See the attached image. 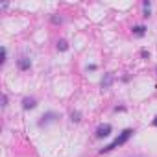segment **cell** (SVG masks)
<instances>
[{
	"label": "cell",
	"instance_id": "cell-1",
	"mask_svg": "<svg viewBox=\"0 0 157 157\" xmlns=\"http://www.w3.org/2000/svg\"><path fill=\"white\" fill-rule=\"evenodd\" d=\"M131 133H133V129H124V131H122V133H120V135H118V137H117V139H115L113 142H111V144H107V146H105V148L102 150V153H104V151H111V150H115L117 146L124 144V142H126V140H128V139L131 137Z\"/></svg>",
	"mask_w": 157,
	"mask_h": 157
},
{
	"label": "cell",
	"instance_id": "cell-2",
	"mask_svg": "<svg viewBox=\"0 0 157 157\" xmlns=\"http://www.w3.org/2000/svg\"><path fill=\"white\" fill-rule=\"evenodd\" d=\"M56 120H57V115H56V113H46V115H43V118L39 120V126H46V124L56 122Z\"/></svg>",
	"mask_w": 157,
	"mask_h": 157
},
{
	"label": "cell",
	"instance_id": "cell-3",
	"mask_svg": "<svg viewBox=\"0 0 157 157\" xmlns=\"http://www.w3.org/2000/svg\"><path fill=\"white\" fill-rule=\"evenodd\" d=\"M111 133V126L109 124H104V126H100L98 129H96V137L98 139H104V137H107Z\"/></svg>",
	"mask_w": 157,
	"mask_h": 157
},
{
	"label": "cell",
	"instance_id": "cell-4",
	"mask_svg": "<svg viewBox=\"0 0 157 157\" xmlns=\"http://www.w3.org/2000/svg\"><path fill=\"white\" fill-rule=\"evenodd\" d=\"M113 82H115V76L113 74H105L104 80H102V89H109L113 85Z\"/></svg>",
	"mask_w": 157,
	"mask_h": 157
},
{
	"label": "cell",
	"instance_id": "cell-5",
	"mask_svg": "<svg viewBox=\"0 0 157 157\" xmlns=\"http://www.w3.org/2000/svg\"><path fill=\"white\" fill-rule=\"evenodd\" d=\"M17 65H19V68H21V70H28V68L32 67V61H30L28 57H21V59L17 61Z\"/></svg>",
	"mask_w": 157,
	"mask_h": 157
},
{
	"label": "cell",
	"instance_id": "cell-6",
	"mask_svg": "<svg viewBox=\"0 0 157 157\" xmlns=\"http://www.w3.org/2000/svg\"><path fill=\"white\" fill-rule=\"evenodd\" d=\"M37 104H35V98H24L22 100V107L24 109H33Z\"/></svg>",
	"mask_w": 157,
	"mask_h": 157
},
{
	"label": "cell",
	"instance_id": "cell-7",
	"mask_svg": "<svg viewBox=\"0 0 157 157\" xmlns=\"http://www.w3.org/2000/svg\"><path fill=\"white\" fill-rule=\"evenodd\" d=\"M67 48H68V43H67L65 39H61V41H57V50H59V52H65Z\"/></svg>",
	"mask_w": 157,
	"mask_h": 157
},
{
	"label": "cell",
	"instance_id": "cell-8",
	"mask_svg": "<svg viewBox=\"0 0 157 157\" xmlns=\"http://www.w3.org/2000/svg\"><path fill=\"white\" fill-rule=\"evenodd\" d=\"M133 33L140 37V35H144V33H146V28H144V26H135V28H133Z\"/></svg>",
	"mask_w": 157,
	"mask_h": 157
},
{
	"label": "cell",
	"instance_id": "cell-9",
	"mask_svg": "<svg viewBox=\"0 0 157 157\" xmlns=\"http://www.w3.org/2000/svg\"><path fill=\"white\" fill-rule=\"evenodd\" d=\"M142 8H144V17H150V2H148V0L142 2Z\"/></svg>",
	"mask_w": 157,
	"mask_h": 157
},
{
	"label": "cell",
	"instance_id": "cell-10",
	"mask_svg": "<svg viewBox=\"0 0 157 157\" xmlns=\"http://www.w3.org/2000/svg\"><path fill=\"white\" fill-rule=\"evenodd\" d=\"M70 117H72V122H80V117H82V115L78 113V111H76V113H72Z\"/></svg>",
	"mask_w": 157,
	"mask_h": 157
},
{
	"label": "cell",
	"instance_id": "cell-11",
	"mask_svg": "<svg viewBox=\"0 0 157 157\" xmlns=\"http://www.w3.org/2000/svg\"><path fill=\"white\" fill-rule=\"evenodd\" d=\"M2 105H4V107L8 105V96H6V94H2Z\"/></svg>",
	"mask_w": 157,
	"mask_h": 157
},
{
	"label": "cell",
	"instance_id": "cell-12",
	"mask_svg": "<svg viewBox=\"0 0 157 157\" xmlns=\"http://www.w3.org/2000/svg\"><path fill=\"white\" fill-rule=\"evenodd\" d=\"M52 22H54V24H61V19H57V17H52Z\"/></svg>",
	"mask_w": 157,
	"mask_h": 157
},
{
	"label": "cell",
	"instance_id": "cell-13",
	"mask_svg": "<svg viewBox=\"0 0 157 157\" xmlns=\"http://www.w3.org/2000/svg\"><path fill=\"white\" fill-rule=\"evenodd\" d=\"M140 56H142V57H150V52H148V50H142Z\"/></svg>",
	"mask_w": 157,
	"mask_h": 157
},
{
	"label": "cell",
	"instance_id": "cell-14",
	"mask_svg": "<svg viewBox=\"0 0 157 157\" xmlns=\"http://www.w3.org/2000/svg\"><path fill=\"white\" fill-rule=\"evenodd\" d=\"M153 126H157V117H155V120H153Z\"/></svg>",
	"mask_w": 157,
	"mask_h": 157
}]
</instances>
